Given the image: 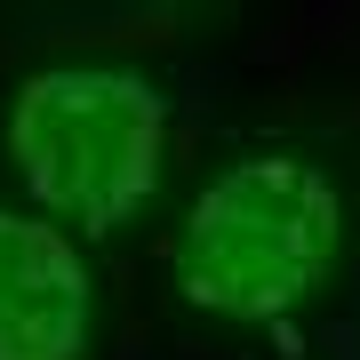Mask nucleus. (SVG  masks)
<instances>
[{
    "instance_id": "f257e3e1",
    "label": "nucleus",
    "mask_w": 360,
    "mask_h": 360,
    "mask_svg": "<svg viewBox=\"0 0 360 360\" xmlns=\"http://www.w3.org/2000/svg\"><path fill=\"white\" fill-rule=\"evenodd\" d=\"M345 248V200L312 160L248 153L200 184L176 240V296L217 321H281L328 281Z\"/></svg>"
},
{
    "instance_id": "f03ea898",
    "label": "nucleus",
    "mask_w": 360,
    "mask_h": 360,
    "mask_svg": "<svg viewBox=\"0 0 360 360\" xmlns=\"http://www.w3.org/2000/svg\"><path fill=\"white\" fill-rule=\"evenodd\" d=\"M8 160L65 232H120L168 160V96L129 65H49L8 96Z\"/></svg>"
},
{
    "instance_id": "7ed1b4c3",
    "label": "nucleus",
    "mask_w": 360,
    "mask_h": 360,
    "mask_svg": "<svg viewBox=\"0 0 360 360\" xmlns=\"http://www.w3.org/2000/svg\"><path fill=\"white\" fill-rule=\"evenodd\" d=\"M89 264L40 208H0V360H80L89 352Z\"/></svg>"
}]
</instances>
